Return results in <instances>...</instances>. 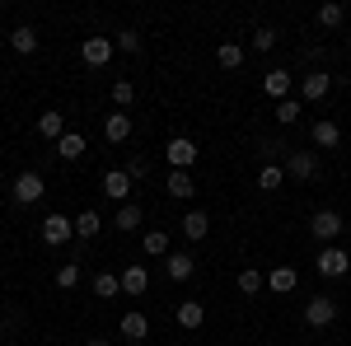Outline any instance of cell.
I'll use <instances>...</instances> for the list:
<instances>
[{"label":"cell","mask_w":351,"mask_h":346,"mask_svg":"<svg viewBox=\"0 0 351 346\" xmlns=\"http://www.w3.org/2000/svg\"><path fill=\"white\" fill-rule=\"evenodd\" d=\"M328 89H332V75H328V71H309V75L300 80V99H304V103H319V99H328Z\"/></svg>","instance_id":"ba28073f"},{"label":"cell","mask_w":351,"mask_h":346,"mask_svg":"<svg viewBox=\"0 0 351 346\" xmlns=\"http://www.w3.org/2000/svg\"><path fill=\"white\" fill-rule=\"evenodd\" d=\"M10 47H14L19 56H33V52H38V33H33L28 24H19L14 33H10Z\"/></svg>","instance_id":"603a6c76"},{"label":"cell","mask_w":351,"mask_h":346,"mask_svg":"<svg viewBox=\"0 0 351 346\" xmlns=\"http://www.w3.org/2000/svg\"><path fill=\"white\" fill-rule=\"evenodd\" d=\"M309 136H314L319 150H337V145H342V127L328 122V117H324V122H314V132H309Z\"/></svg>","instance_id":"ac0fdd59"},{"label":"cell","mask_w":351,"mask_h":346,"mask_svg":"<svg viewBox=\"0 0 351 346\" xmlns=\"http://www.w3.org/2000/svg\"><path fill=\"white\" fill-rule=\"evenodd\" d=\"M56 155H61V160H80V155H84V136L80 132H66L61 140H56Z\"/></svg>","instance_id":"d4e9b609"},{"label":"cell","mask_w":351,"mask_h":346,"mask_svg":"<svg viewBox=\"0 0 351 346\" xmlns=\"http://www.w3.org/2000/svg\"><path fill=\"white\" fill-rule=\"evenodd\" d=\"M263 89H267L276 103H286V99H291V75H286V71H267V75H263Z\"/></svg>","instance_id":"ffe728a7"},{"label":"cell","mask_w":351,"mask_h":346,"mask_svg":"<svg viewBox=\"0 0 351 346\" xmlns=\"http://www.w3.org/2000/svg\"><path fill=\"white\" fill-rule=\"evenodd\" d=\"M112 295H122V281L112 271H99L94 276V299H112Z\"/></svg>","instance_id":"83f0119b"},{"label":"cell","mask_w":351,"mask_h":346,"mask_svg":"<svg viewBox=\"0 0 351 346\" xmlns=\"http://www.w3.org/2000/svg\"><path fill=\"white\" fill-rule=\"evenodd\" d=\"M295 117H300V99H286V103H276V122H281V127H291Z\"/></svg>","instance_id":"e575fe53"},{"label":"cell","mask_w":351,"mask_h":346,"mask_svg":"<svg viewBox=\"0 0 351 346\" xmlns=\"http://www.w3.org/2000/svg\"><path fill=\"white\" fill-rule=\"evenodd\" d=\"M295 286H300V271H295V267H271V271H267V291L291 295Z\"/></svg>","instance_id":"5bb4252c"},{"label":"cell","mask_w":351,"mask_h":346,"mask_svg":"<svg viewBox=\"0 0 351 346\" xmlns=\"http://www.w3.org/2000/svg\"><path fill=\"white\" fill-rule=\"evenodd\" d=\"M164 187H169V197H173V201H188L192 192H197V183H192L188 169H173V173L164 178Z\"/></svg>","instance_id":"9a60e30c"},{"label":"cell","mask_w":351,"mask_h":346,"mask_svg":"<svg viewBox=\"0 0 351 346\" xmlns=\"http://www.w3.org/2000/svg\"><path fill=\"white\" fill-rule=\"evenodd\" d=\"M281 183H286V169H281V164H263V173H258V187H263V192H276Z\"/></svg>","instance_id":"f546056e"},{"label":"cell","mask_w":351,"mask_h":346,"mask_svg":"<svg viewBox=\"0 0 351 346\" xmlns=\"http://www.w3.org/2000/svg\"><path fill=\"white\" fill-rule=\"evenodd\" d=\"M132 99H136V84L132 80H117V84H112V103L122 108V112L132 108Z\"/></svg>","instance_id":"d6a6232c"},{"label":"cell","mask_w":351,"mask_h":346,"mask_svg":"<svg viewBox=\"0 0 351 346\" xmlns=\"http://www.w3.org/2000/svg\"><path fill=\"white\" fill-rule=\"evenodd\" d=\"M112 52H117V47H112V38H84V42H80L84 66H94V71H99V66H108Z\"/></svg>","instance_id":"52a82bcc"},{"label":"cell","mask_w":351,"mask_h":346,"mask_svg":"<svg viewBox=\"0 0 351 346\" xmlns=\"http://www.w3.org/2000/svg\"><path fill=\"white\" fill-rule=\"evenodd\" d=\"M342 19H347V5H337V0L319 5V24H324V28H337Z\"/></svg>","instance_id":"4dcf8cb0"},{"label":"cell","mask_w":351,"mask_h":346,"mask_svg":"<svg viewBox=\"0 0 351 346\" xmlns=\"http://www.w3.org/2000/svg\"><path fill=\"white\" fill-rule=\"evenodd\" d=\"M309 230H314V239L332 243L337 234H342V215H337V211H314V215H309Z\"/></svg>","instance_id":"9c48e42d"},{"label":"cell","mask_w":351,"mask_h":346,"mask_svg":"<svg viewBox=\"0 0 351 346\" xmlns=\"http://www.w3.org/2000/svg\"><path fill=\"white\" fill-rule=\"evenodd\" d=\"M43 192H47V183H43V173H33V169H24V173L14 178V201H19V206L43 201Z\"/></svg>","instance_id":"277c9868"},{"label":"cell","mask_w":351,"mask_h":346,"mask_svg":"<svg viewBox=\"0 0 351 346\" xmlns=\"http://www.w3.org/2000/svg\"><path fill=\"white\" fill-rule=\"evenodd\" d=\"M145 173H150V160H141V155H136V160L127 164V178L136 183V178H145Z\"/></svg>","instance_id":"8d00e7d4"},{"label":"cell","mask_w":351,"mask_h":346,"mask_svg":"<svg viewBox=\"0 0 351 346\" xmlns=\"http://www.w3.org/2000/svg\"><path fill=\"white\" fill-rule=\"evenodd\" d=\"M286 178H295V183L319 178V155H314V150H291V155H286Z\"/></svg>","instance_id":"3957f363"},{"label":"cell","mask_w":351,"mask_h":346,"mask_svg":"<svg viewBox=\"0 0 351 346\" xmlns=\"http://www.w3.org/2000/svg\"><path fill=\"white\" fill-rule=\"evenodd\" d=\"M263 286H267V276H263L258 267H243V271H239V295H248V299H253Z\"/></svg>","instance_id":"484cf974"},{"label":"cell","mask_w":351,"mask_h":346,"mask_svg":"<svg viewBox=\"0 0 351 346\" xmlns=\"http://www.w3.org/2000/svg\"><path fill=\"white\" fill-rule=\"evenodd\" d=\"M141 248H145L150 258H169V230H150V234L141 239Z\"/></svg>","instance_id":"4316f807"},{"label":"cell","mask_w":351,"mask_h":346,"mask_svg":"<svg viewBox=\"0 0 351 346\" xmlns=\"http://www.w3.org/2000/svg\"><path fill=\"white\" fill-rule=\"evenodd\" d=\"M38 136H47V140H61L66 136V112H38Z\"/></svg>","instance_id":"d6986e66"},{"label":"cell","mask_w":351,"mask_h":346,"mask_svg":"<svg viewBox=\"0 0 351 346\" xmlns=\"http://www.w3.org/2000/svg\"><path fill=\"white\" fill-rule=\"evenodd\" d=\"M202 319H206V304H202V299H183V304H178V328H202Z\"/></svg>","instance_id":"44dd1931"},{"label":"cell","mask_w":351,"mask_h":346,"mask_svg":"<svg viewBox=\"0 0 351 346\" xmlns=\"http://www.w3.org/2000/svg\"><path fill=\"white\" fill-rule=\"evenodd\" d=\"M276 47V28H258L253 33V52H271Z\"/></svg>","instance_id":"d590c367"},{"label":"cell","mask_w":351,"mask_h":346,"mask_svg":"<svg viewBox=\"0 0 351 346\" xmlns=\"http://www.w3.org/2000/svg\"><path fill=\"white\" fill-rule=\"evenodd\" d=\"M117 281H122V291H127V295H145V291H150V271H145L141 262H132Z\"/></svg>","instance_id":"2e32d148"},{"label":"cell","mask_w":351,"mask_h":346,"mask_svg":"<svg viewBox=\"0 0 351 346\" xmlns=\"http://www.w3.org/2000/svg\"><path fill=\"white\" fill-rule=\"evenodd\" d=\"M197 155H202V150H197V140H188V136H173V140L164 145V160L173 164V169H192Z\"/></svg>","instance_id":"5b68a950"},{"label":"cell","mask_w":351,"mask_h":346,"mask_svg":"<svg viewBox=\"0 0 351 346\" xmlns=\"http://www.w3.org/2000/svg\"><path fill=\"white\" fill-rule=\"evenodd\" d=\"M141 220H145V215H141V206H136V201H127V206H117V215H112V225H117L122 234H132V230H141Z\"/></svg>","instance_id":"7402d4cb"},{"label":"cell","mask_w":351,"mask_h":346,"mask_svg":"<svg viewBox=\"0 0 351 346\" xmlns=\"http://www.w3.org/2000/svg\"><path fill=\"white\" fill-rule=\"evenodd\" d=\"M112 47H117V52H141V33H136V28H127V33H117V38H112Z\"/></svg>","instance_id":"836d02e7"},{"label":"cell","mask_w":351,"mask_h":346,"mask_svg":"<svg viewBox=\"0 0 351 346\" xmlns=\"http://www.w3.org/2000/svg\"><path fill=\"white\" fill-rule=\"evenodd\" d=\"M99 230H104V220H99V211H94V206L75 215V239H94Z\"/></svg>","instance_id":"cb8c5ba5"},{"label":"cell","mask_w":351,"mask_h":346,"mask_svg":"<svg viewBox=\"0 0 351 346\" xmlns=\"http://www.w3.org/2000/svg\"><path fill=\"white\" fill-rule=\"evenodd\" d=\"M211 234V220H206V211H188L183 215V239L188 243H202Z\"/></svg>","instance_id":"e0dca14e"},{"label":"cell","mask_w":351,"mask_h":346,"mask_svg":"<svg viewBox=\"0 0 351 346\" xmlns=\"http://www.w3.org/2000/svg\"><path fill=\"white\" fill-rule=\"evenodd\" d=\"M192 271H197V258H192V253H169V258H164V276H169V281H188Z\"/></svg>","instance_id":"8fae6325"},{"label":"cell","mask_w":351,"mask_h":346,"mask_svg":"<svg viewBox=\"0 0 351 346\" xmlns=\"http://www.w3.org/2000/svg\"><path fill=\"white\" fill-rule=\"evenodd\" d=\"M314 271L328 276V281H337V276H347V271H351V253H347V248H337V243H328L324 253L314 258Z\"/></svg>","instance_id":"6da1fadb"},{"label":"cell","mask_w":351,"mask_h":346,"mask_svg":"<svg viewBox=\"0 0 351 346\" xmlns=\"http://www.w3.org/2000/svg\"><path fill=\"white\" fill-rule=\"evenodd\" d=\"M56 286H61V291H75V286H80V262H61L56 267Z\"/></svg>","instance_id":"1f68e13d"},{"label":"cell","mask_w":351,"mask_h":346,"mask_svg":"<svg viewBox=\"0 0 351 346\" xmlns=\"http://www.w3.org/2000/svg\"><path fill=\"white\" fill-rule=\"evenodd\" d=\"M332 319H337V299H332V295H314V299L304 304V323H309V328H328Z\"/></svg>","instance_id":"8992f818"},{"label":"cell","mask_w":351,"mask_h":346,"mask_svg":"<svg viewBox=\"0 0 351 346\" xmlns=\"http://www.w3.org/2000/svg\"><path fill=\"white\" fill-rule=\"evenodd\" d=\"M216 61L225 66V71H239V66H243V47H239V42H220V47H216Z\"/></svg>","instance_id":"f1b7e54d"},{"label":"cell","mask_w":351,"mask_h":346,"mask_svg":"<svg viewBox=\"0 0 351 346\" xmlns=\"http://www.w3.org/2000/svg\"><path fill=\"white\" fill-rule=\"evenodd\" d=\"M132 112H108V122H104V136H108V145H122L127 136H132Z\"/></svg>","instance_id":"4fadbf2b"},{"label":"cell","mask_w":351,"mask_h":346,"mask_svg":"<svg viewBox=\"0 0 351 346\" xmlns=\"http://www.w3.org/2000/svg\"><path fill=\"white\" fill-rule=\"evenodd\" d=\"M117 332H122L127 342H145V337H150V319L132 309V314H122V323H117Z\"/></svg>","instance_id":"7c38bea8"},{"label":"cell","mask_w":351,"mask_h":346,"mask_svg":"<svg viewBox=\"0 0 351 346\" xmlns=\"http://www.w3.org/2000/svg\"><path fill=\"white\" fill-rule=\"evenodd\" d=\"M127 192H132L127 169H108V173H104V197H112L117 206H127Z\"/></svg>","instance_id":"30bf717a"},{"label":"cell","mask_w":351,"mask_h":346,"mask_svg":"<svg viewBox=\"0 0 351 346\" xmlns=\"http://www.w3.org/2000/svg\"><path fill=\"white\" fill-rule=\"evenodd\" d=\"M38 234H43V243H52V248H61V243H71L75 239V220L71 215H47L43 225H38Z\"/></svg>","instance_id":"7a4b0ae2"},{"label":"cell","mask_w":351,"mask_h":346,"mask_svg":"<svg viewBox=\"0 0 351 346\" xmlns=\"http://www.w3.org/2000/svg\"><path fill=\"white\" fill-rule=\"evenodd\" d=\"M84 346H112V342H108V337H89Z\"/></svg>","instance_id":"74e56055"}]
</instances>
